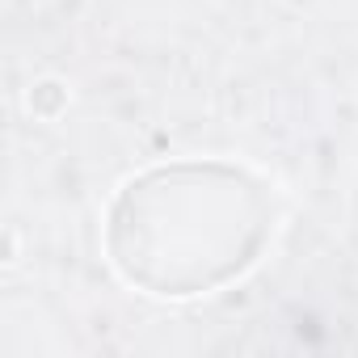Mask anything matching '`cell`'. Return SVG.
Listing matches in <instances>:
<instances>
[{
  "mask_svg": "<svg viewBox=\"0 0 358 358\" xmlns=\"http://www.w3.org/2000/svg\"><path fill=\"white\" fill-rule=\"evenodd\" d=\"M274 232V190L232 160H169L135 173L106 211V257L156 299L228 287Z\"/></svg>",
  "mask_w": 358,
  "mask_h": 358,
  "instance_id": "6da1fadb",
  "label": "cell"
}]
</instances>
